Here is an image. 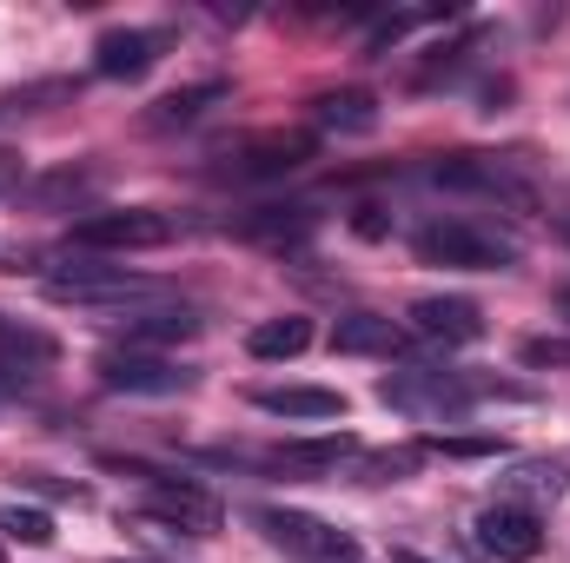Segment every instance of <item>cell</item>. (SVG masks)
<instances>
[{"instance_id": "1", "label": "cell", "mask_w": 570, "mask_h": 563, "mask_svg": "<svg viewBox=\"0 0 570 563\" xmlns=\"http://www.w3.org/2000/svg\"><path fill=\"white\" fill-rule=\"evenodd\" d=\"M40 292H47L53 305H73V312H140V305H159V298H166L159 279H146L134 266H114V259H100V253H73V246L47 266Z\"/></svg>"}, {"instance_id": "2", "label": "cell", "mask_w": 570, "mask_h": 563, "mask_svg": "<svg viewBox=\"0 0 570 563\" xmlns=\"http://www.w3.org/2000/svg\"><path fill=\"white\" fill-rule=\"evenodd\" d=\"M412 253L425 266H451V273H511L518 266V246L478 219H438L412 239Z\"/></svg>"}, {"instance_id": "3", "label": "cell", "mask_w": 570, "mask_h": 563, "mask_svg": "<svg viewBox=\"0 0 570 563\" xmlns=\"http://www.w3.org/2000/svg\"><path fill=\"white\" fill-rule=\"evenodd\" d=\"M186 233L179 213H159V206H127V213H87L73 219V253H153V246H173Z\"/></svg>"}, {"instance_id": "4", "label": "cell", "mask_w": 570, "mask_h": 563, "mask_svg": "<svg viewBox=\"0 0 570 563\" xmlns=\"http://www.w3.org/2000/svg\"><path fill=\"white\" fill-rule=\"evenodd\" d=\"M127 477H140V517L146 524H173V531H219V497L193 477H173V471H153V464H127Z\"/></svg>"}, {"instance_id": "5", "label": "cell", "mask_w": 570, "mask_h": 563, "mask_svg": "<svg viewBox=\"0 0 570 563\" xmlns=\"http://www.w3.org/2000/svg\"><path fill=\"white\" fill-rule=\"evenodd\" d=\"M484 392H491V385H478V378H464V372H419V365L379 378V398H385L392 412H405V418H464Z\"/></svg>"}, {"instance_id": "6", "label": "cell", "mask_w": 570, "mask_h": 563, "mask_svg": "<svg viewBox=\"0 0 570 563\" xmlns=\"http://www.w3.org/2000/svg\"><path fill=\"white\" fill-rule=\"evenodd\" d=\"M259 531L279 544L285 557H298V563H358V544H352L338 524L312 517V511H285V504H266V511H259Z\"/></svg>"}, {"instance_id": "7", "label": "cell", "mask_w": 570, "mask_h": 563, "mask_svg": "<svg viewBox=\"0 0 570 563\" xmlns=\"http://www.w3.org/2000/svg\"><path fill=\"white\" fill-rule=\"evenodd\" d=\"M318 159V134L305 127H273V134H253L226 152V179H285L298 166Z\"/></svg>"}, {"instance_id": "8", "label": "cell", "mask_w": 570, "mask_h": 563, "mask_svg": "<svg viewBox=\"0 0 570 563\" xmlns=\"http://www.w3.org/2000/svg\"><path fill=\"white\" fill-rule=\"evenodd\" d=\"M100 385L107 392H127V398H173V392H186L193 385V372L186 365H173V358H159V352H134V345H120V352H100Z\"/></svg>"}, {"instance_id": "9", "label": "cell", "mask_w": 570, "mask_h": 563, "mask_svg": "<svg viewBox=\"0 0 570 563\" xmlns=\"http://www.w3.org/2000/svg\"><path fill=\"white\" fill-rule=\"evenodd\" d=\"M166 47H173L166 27H114V33L94 40V73L100 80H140V73L159 67Z\"/></svg>"}, {"instance_id": "10", "label": "cell", "mask_w": 570, "mask_h": 563, "mask_svg": "<svg viewBox=\"0 0 570 563\" xmlns=\"http://www.w3.org/2000/svg\"><path fill=\"white\" fill-rule=\"evenodd\" d=\"M405 318H412V332L431 338V345H478V338H484V312H478L471 298H458V292H431V298H419Z\"/></svg>"}, {"instance_id": "11", "label": "cell", "mask_w": 570, "mask_h": 563, "mask_svg": "<svg viewBox=\"0 0 570 563\" xmlns=\"http://www.w3.org/2000/svg\"><path fill=\"white\" fill-rule=\"evenodd\" d=\"M478 544L498 563H531L544 551V531L524 504H491V511H478Z\"/></svg>"}, {"instance_id": "12", "label": "cell", "mask_w": 570, "mask_h": 563, "mask_svg": "<svg viewBox=\"0 0 570 563\" xmlns=\"http://www.w3.org/2000/svg\"><path fill=\"white\" fill-rule=\"evenodd\" d=\"M53 338L47 332H27L13 318H0V385H40L53 372Z\"/></svg>"}, {"instance_id": "13", "label": "cell", "mask_w": 570, "mask_h": 563, "mask_svg": "<svg viewBox=\"0 0 570 563\" xmlns=\"http://www.w3.org/2000/svg\"><path fill=\"white\" fill-rule=\"evenodd\" d=\"M253 405L266 418H298V424H318V418H345V398L332 385H259Z\"/></svg>"}, {"instance_id": "14", "label": "cell", "mask_w": 570, "mask_h": 563, "mask_svg": "<svg viewBox=\"0 0 570 563\" xmlns=\"http://www.w3.org/2000/svg\"><path fill=\"white\" fill-rule=\"evenodd\" d=\"M332 352H345V358H399L405 332L392 318H379V312H345L332 325Z\"/></svg>"}, {"instance_id": "15", "label": "cell", "mask_w": 570, "mask_h": 563, "mask_svg": "<svg viewBox=\"0 0 570 563\" xmlns=\"http://www.w3.org/2000/svg\"><path fill=\"white\" fill-rule=\"evenodd\" d=\"M219 100H233V87H226V80H199V87H179V93H166V100H153V107H146V127H153V134L193 127V120H206Z\"/></svg>"}, {"instance_id": "16", "label": "cell", "mask_w": 570, "mask_h": 563, "mask_svg": "<svg viewBox=\"0 0 570 563\" xmlns=\"http://www.w3.org/2000/svg\"><path fill=\"white\" fill-rule=\"evenodd\" d=\"M312 120L325 134H379V100L365 87H338V93H318L312 100Z\"/></svg>"}, {"instance_id": "17", "label": "cell", "mask_w": 570, "mask_h": 563, "mask_svg": "<svg viewBox=\"0 0 570 563\" xmlns=\"http://www.w3.org/2000/svg\"><path fill=\"white\" fill-rule=\"evenodd\" d=\"M358 457V437L352 431H325V437H298V444H279L273 464L279 471H338Z\"/></svg>"}, {"instance_id": "18", "label": "cell", "mask_w": 570, "mask_h": 563, "mask_svg": "<svg viewBox=\"0 0 570 563\" xmlns=\"http://www.w3.org/2000/svg\"><path fill=\"white\" fill-rule=\"evenodd\" d=\"M199 332V312L193 305H140L127 312V345L146 352V345H166V338H193Z\"/></svg>"}, {"instance_id": "19", "label": "cell", "mask_w": 570, "mask_h": 563, "mask_svg": "<svg viewBox=\"0 0 570 563\" xmlns=\"http://www.w3.org/2000/svg\"><path fill=\"white\" fill-rule=\"evenodd\" d=\"M305 345H312V318H305V312L266 318V325H253V338H246V352H253V358H298Z\"/></svg>"}, {"instance_id": "20", "label": "cell", "mask_w": 570, "mask_h": 563, "mask_svg": "<svg viewBox=\"0 0 570 563\" xmlns=\"http://www.w3.org/2000/svg\"><path fill=\"white\" fill-rule=\"evenodd\" d=\"M564 484H570L564 457H524V464H511V477H504L511 497H564Z\"/></svg>"}, {"instance_id": "21", "label": "cell", "mask_w": 570, "mask_h": 563, "mask_svg": "<svg viewBox=\"0 0 570 563\" xmlns=\"http://www.w3.org/2000/svg\"><path fill=\"white\" fill-rule=\"evenodd\" d=\"M419 464H425L419 444H405V451H358V477H365V484H399V477H412Z\"/></svg>"}, {"instance_id": "22", "label": "cell", "mask_w": 570, "mask_h": 563, "mask_svg": "<svg viewBox=\"0 0 570 563\" xmlns=\"http://www.w3.org/2000/svg\"><path fill=\"white\" fill-rule=\"evenodd\" d=\"M0 537L7 544H53V517L47 511H33V504H0Z\"/></svg>"}, {"instance_id": "23", "label": "cell", "mask_w": 570, "mask_h": 563, "mask_svg": "<svg viewBox=\"0 0 570 563\" xmlns=\"http://www.w3.org/2000/svg\"><path fill=\"white\" fill-rule=\"evenodd\" d=\"M73 93H80V80H33V87H13V93H0V120H13V113H40V107L73 100Z\"/></svg>"}, {"instance_id": "24", "label": "cell", "mask_w": 570, "mask_h": 563, "mask_svg": "<svg viewBox=\"0 0 570 563\" xmlns=\"http://www.w3.org/2000/svg\"><path fill=\"white\" fill-rule=\"evenodd\" d=\"M419 451L425 457H458V464H471V457H504V437H444V431H425L419 437Z\"/></svg>"}, {"instance_id": "25", "label": "cell", "mask_w": 570, "mask_h": 563, "mask_svg": "<svg viewBox=\"0 0 570 563\" xmlns=\"http://www.w3.org/2000/svg\"><path fill=\"white\" fill-rule=\"evenodd\" d=\"M312 226V206H259L253 219H239L246 239H285V233H305Z\"/></svg>"}, {"instance_id": "26", "label": "cell", "mask_w": 570, "mask_h": 563, "mask_svg": "<svg viewBox=\"0 0 570 563\" xmlns=\"http://www.w3.org/2000/svg\"><path fill=\"white\" fill-rule=\"evenodd\" d=\"M425 20H431V13H385V20L372 27V40H365V53H385V47H399V40H405L412 27H425Z\"/></svg>"}, {"instance_id": "27", "label": "cell", "mask_w": 570, "mask_h": 563, "mask_svg": "<svg viewBox=\"0 0 570 563\" xmlns=\"http://www.w3.org/2000/svg\"><path fill=\"white\" fill-rule=\"evenodd\" d=\"M524 365H531V372H551V365L570 372V338H531V345H524Z\"/></svg>"}, {"instance_id": "28", "label": "cell", "mask_w": 570, "mask_h": 563, "mask_svg": "<svg viewBox=\"0 0 570 563\" xmlns=\"http://www.w3.org/2000/svg\"><path fill=\"white\" fill-rule=\"evenodd\" d=\"M20 484H27L33 497H73V504H87V484H60V477H40V471H27Z\"/></svg>"}, {"instance_id": "29", "label": "cell", "mask_w": 570, "mask_h": 563, "mask_svg": "<svg viewBox=\"0 0 570 563\" xmlns=\"http://www.w3.org/2000/svg\"><path fill=\"white\" fill-rule=\"evenodd\" d=\"M20 179H27V159H20L13 146H0V199H7V192H20Z\"/></svg>"}, {"instance_id": "30", "label": "cell", "mask_w": 570, "mask_h": 563, "mask_svg": "<svg viewBox=\"0 0 570 563\" xmlns=\"http://www.w3.org/2000/svg\"><path fill=\"white\" fill-rule=\"evenodd\" d=\"M365 239H385V219H379V206H358V219H352Z\"/></svg>"}, {"instance_id": "31", "label": "cell", "mask_w": 570, "mask_h": 563, "mask_svg": "<svg viewBox=\"0 0 570 563\" xmlns=\"http://www.w3.org/2000/svg\"><path fill=\"white\" fill-rule=\"evenodd\" d=\"M392 563H438V557H419V551H392Z\"/></svg>"}, {"instance_id": "32", "label": "cell", "mask_w": 570, "mask_h": 563, "mask_svg": "<svg viewBox=\"0 0 570 563\" xmlns=\"http://www.w3.org/2000/svg\"><path fill=\"white\" fill-rule=\"evenodd\" d=\"M558 233H564V246H570V219H564V226H558Z\"/></svg>"}, {"instance_id": "33", "label": "cell", "mask_w": 570, "mask_h": 563, "mask_svg": "<svg viewBox=\"0 0 570 563\" xmlns=\"http://www.w3.org/2000/svg\"><path fill=\"white\" fill-rule=\"evenodd\" d=\"M558 305H564V318H570V292H564V298H558Z\"/></svg>"}, {"instance_id": "34", "label": "cell", "mask_w": 570, "mask_h": 563, "mask_svg": "<svg viewBox=\"0 0 570 563\" xmlns=\"http://www.w3.org/2000/svg\"><path fill=\"white\" fill-rule=\"evenodd\" d=\"M7 259H13V253H7V246H0V266H7Z\"/></svg>"}, {"instance_id": "35", "label": "cell", "mask_w": 570, "mask_h": 563, "mask_svg": "<svg viewBox=\"0 0 570 563\" xmlns=\"http://www.w3.org/2000/svg\"><path fill=\"white\" fill-rule=\"evenodd\" d=\"M120 563H127V557H120ZM134 563H146V557H134Z\"/></svg>"}]
</instances>
